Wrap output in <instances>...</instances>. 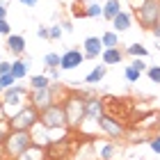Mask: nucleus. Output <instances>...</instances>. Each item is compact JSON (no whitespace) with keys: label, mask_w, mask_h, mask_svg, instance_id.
<instances>
[{"label":"nucleus","mask_w":160,"mask_h":160,"mask_svg":"<svg viewBox=\"0 0 160 160\" xmlns=\"http://www.w3.org/2000/svg\"><path fill=\"white\" fill-rule=\"evenodd\" d=\"M50 85H53V80H50L46 73H34L30 78V82H28L30 89H46V87H50Z\"/></svg>","instance_id":"nucleus-22"},{"label":"nucleus","mask_w":160,"mask_h":160,"mask_svg":"<svg viewBox=\"0 0 160 160\" xmlns=\"http://www.w3.org/2000/svg\"><path fill=\"white\" fill-rule=\"evenodd\" d=\"M121 12H123V9H121V2H119V0H108V2H103V18L110 21V23H112L114 16H119Z\"/></svg>","instance_id":"nucleus-21"},{"label":"nucleus","mask_w":160,"mask_h":160,"mask_svg":"<svg viewBox=\"0 0 160 160\" xmlns=\"http://www.w3.org/2000/svg\"><path fill=\"white\" fill-rule=\"evenodd\" d=\"M62 25L60 23H55V25H50V41H57V39H60L62 37Z\"/></svg>","instance_id":"nucleus-34"},{"label":"nucleus","mask_w":160,"mask_h":160,"mask_svg":"<svg viewBox=\"0 0 160 160\" xmlns=\"http://www.w3.org/2000/svg\"><path fill=\"white\" fill-rule=\"evenodd\" d=\"M98 128H101V133L103 135H108L110 140H119V137H123V126L117 121V117H112V114H103V117L98 119Z\"/></svg>","instance_id":"nucleus-8"},{"label":"nucleus","mask_w":160,"mask_h":160,"mask_svg":"<svg viewBox=\"0 0 160 160\" xmlns=\"http://www.w3.org/2000/svg\"><path fill=\"white\" fill-rule=\"evenodd\" d=\"M156 123H160V114H158V112H151V114H147L144 119H140V126H142V128L156 126Z\"/></svg>","instance_id":"nucleus-27"},{"label":"nucleus","mask_w":160,"mask_h":160,"mask_svg":"<svg viewBox=\"0 0 160 160\" xmlns=\"http://www.w3.org/2000/svg\"><path fill=\"white\" fill-rule=\"evenodd\" d=\"M126 53L133 55V57H149V50L142 46V43H128L126 46Z\"/></svg>","instance_id":"nucleus-26"},{"label":"nucleus","mask_w":160,"mask_h":160,"mask_svg":"<svg viewBox=\"0 0 160 160\" xmlns=\"http://www.w3.org/2000/svg\"><path fill=\"white\" fill-rule=\"evenodd\" d=\"M140 2H142V0H133V5H135V7H137V5H140Z\"/></svg>","instance_id":"nucleus-44"},{"label":"nucleus","mask_w":160,"mask_h":160,"mask_svg":"<svg viewBox=\"0 0 160 160\" xmlns=\"http://www.w3.org/2000/svg\"><path fill=\"white\" fill-rule=\"evenodd\" d=\"M62 64V55H57V53H46L43 55V67L46 69H57Z\"/></svg>","instance_id":"nucleus-25"},{"label":"nucleus","mask_w":160,"mask_h":160,"mask_svg":"<svg viewBox=\"0 0 160 160\" xmlns=\"http://www.w3.org/2000/svg\"><path fill=\"white\" fill-rule=\"evenodd\" d=\"M105 73H108V67H105V64H96V67H94L89 73L85 76V82H87V85H98L101 80L105 78Z\"/></svg>","instance_id":"nucleus-20"},{"label":"nucleus","mask_w":160,"mask_h":160,"mask_svg":"<svg viewBox=\"0 0 160 160\" xmlns=\"http://www.w3.org/2000/svg\"><path fill=\"white\" fill-rule=\"evenodd\" d=\"M73 160H98L96 158V147H94V142L78 144V149H76V153H73Z\"/></svg>","instance_id":"nucleus-15"},{"label":"nucleus","mask_w":160,"mask_h":160,"mask_svg":"<svg viewBox=\"0 0 160 160\" xmlns=\"http://www.w3.org/2000/svg\"><path fill=\"white\" fill-rule=\"evenodd\" d=\"M85 98H87V94H80L78 89L76 92H71L67 98H64V112H67V123H69V128L73 130V133H78L80 126H82V121L87 119V114H85Z\"/></svg>","instance_id":"nucleus-1"},{"label":"nucleus","mask_w":160,"mask_h":160,"mask_svg":"<svg viewBox=\"0 0 160 160\" xmlns=\"http://www.w3.org/2000/svg\"><path fill=\"white\" fill-rule=\"evenodd\" d=\"M28 147H32L30 130H12V133L7 135L5 144H2V149H5V158H7V160H16Z\"/></svg>","instance_id":"nucleus-3"},{"label":"nucleus","mask_w":160,"mask_h":160,"mask_svg":"<svg viewBox=\"0 0 160 160\" xmlns=\"http://www.w3.org/2000/svg\"><path fill=\"white\" fill-rule=\"evenodd\" d=\"M130 67H133V69H137L140 73H144V71L149 69V64L144 62V57H133V60H130Z\"/></svg>","instance_id":"nucleus-32"},{"label":"nucleus","mask_w":160,"mask_h":160,"mask_svg":"<svg viewBox=\"0 0 160 160\" xmlns=\"http://www.w3.org/2000/svg\"><path fill=\"white\" fill-rule=\"evenodd\" d=\"M46 76L53 80V82H60V76H62V69L57 67V69H46Z\"/></svg>","instance_id":"nucleus-36"},{"label":"nucleus","mask_w":160,"mask_h":160,"mask_svg":"<svg viewBox=\"0 0 160 160\" xmlns=\"http://www.w3.org/2000/svg\"><path fill=\"white\" fill-rule=\"evenodd\" d=\"M0 34H2V37H9L12 34V25H9L7 18H0Z\"/></svg>","instance_id":"nucleus-35"},{"label":"nucleus","mask_w":160,"mask_h":160,"mask_svg":"<svg viewBox=\"0 0 160 160\" xmlns=\"http://www.w3.org/2000/svg\"><path fill=\"white\" fill-rule=\"evenodd\" d=\"M151 34H153V37L160 41V21H158V23H156L153 28H151Z\"/></svg>","instance_id":"nucleus-40"},{"label":"nucleus","mask_w":160,"mask_h":160,"mask_svg":"<svg viewBox=\"0 0 160 160\" xmlns=\"http://www.w3.org/2000/svg\"><path fill=\"white\" fill-rule=\"evenodd\" d=\"M130 21H133V14L121 12L119 16L112 18V30H114V32H126L128 28H130Z\"/></svg>","instance_id":"nucleus-19"},{"label":"nucleus","mask_w":160,"mask_h":160,"mask_svg":"<svg viewBox=\"0 0 160 160\" xmlns=\"http://www.w3.org/2000/svg\"><path fill=\"white\" fill-rule=\"evenodd\" d=\"M16 2H21V5H25V7H34L39 2V0H16Z\"/></svg>","instance_id":"nucleus-43"},{"label":"nucleus","mask_w":160,"mask_h":160,"mask_svg":"<svg viewBox=\"0 0 160 160\" xmlns=\"http://www.w3.org/2000/svg\"><path fill=\"white\" fill-rule=\"evenodd\" d=\"M39 114L41 112L37 110V108L28 103L25 108H21L16 114L9 117V126H12V130H30L34 123L39 121Z\"/></svg>","instance_id":"nucleus-6"},{"label":"nucleus","mask_w":160,"mask_h":160,"mask_svg":"<svg viewBox=\"0 0 160 160\" xmlns=\"http://www.w3.org/2000/svg\"><path fill=\"white\" fill-rule=\"evenodd\" d=\"M85 114H87V119L98 121V119L105 114L103 98H101V96H94V94H87V98H85Z\"/></svg>","instance_id":"nucleus-9"},{"label":"nucleus","mask_w":160,"mask_h":160,"mask_svg":"<svg viewBox=\"0 0 160 160\" xmlns=\"http://www.w3.org/2000/svg\"><path fill=\"white\" fill-rule=\"evenodd\" d=\"M94 147H96V158L98 160H117L119 147L112 140H108V142H94Z\"/></svg>","instance_id":"nucleus-13"},{"label":"nucleus","mask_w":160,"mask_h":160,"mask_svg":"<svg viewBox=\"0 0 160 160\" xmlns=\"http://www.w3.org/2000/svg\"><path fill=\"white\" fill-rule=\"evenodd\" d=\"M103 41L101 37H87L82 43V53H85V60H96V57L103 55Z\"/></svg>","instance_id":"nucleus-12"},{"label":"nucleus","mask_w":160,"mask_h":160,"mask_svg":"<svg viewBox=\"0 0 160 160\" xmlns=\"http://www.w3.org/2000/svg\"><path fill=\"white\" fill-rule=\"evenodd\" d=\"M5 73H12V62H0V76H5Z\"/></svg>","instance_id":"nucleus-38"},{"label":"nucleus","mask_w":160,"mask_h":160,"mask_svg":"<svg viewBox=\"0 0 160 160\" xmlns=\"http://www.w3.org/2000/svg\"><path fill=\"white\" fill-rule=\"evenodd\" d=\"M82 62H85V53H82V50L69 48V50H64V53H62V64H60V69H62V71H73V69H78Z\"/></svg>","instance_id":"nucleus-10"},{"label":"nucleus","mask_w":160,"mask_h":160,"mask_svg":"<svg viewBox=\"0 0 160 160\" xmlns=\"http://www.w3.org/2000/svg\"><path fill=\"white\" fill-rule=\"evenodd\" d=\"M0 98H2L7 117H12V114H16L21 108H25L30 103V87H23V85L16 82L14 87H9V89H5L0 94Z\"/></svg>","instance_id":"nucleus-2"},{"label":"nucleus","mask_w":160,"mask_h":160,"mask_svg":"<svg viewBox=\"0 0 160 160\" xmlns=\"http://www.w3.org/2000/svg\"><path fill=\"white\" fill-rule=\"evenodd\" d=\"M0 62H2V55H0Z\"/></svg>","instance_id":"nucleus-45"},{"label":"nucleus","mask_w":160,"mask_h":160,"mask_svg":"<svg viewBox=\"0 0 160 160\" xmlns=\"http://www.w3.org/2000/svg\"><path fill=\"white\" fill-rule=\"evenodd\" d=\"M18 80L14 78L12 73H5V76H0V92H5V89H9V87H14Z\"/></svg>","instance_id":"nucleus-28"},{"label":"nucleus","mask_w":160,"mask_h":160,"mask_svg":"<svg viewBox=\"0 0 160 160\" xmlns=\"http://www.w3.org/2000/svg\"><path fill=\"white\" fill-rule=\"evenodd\" d=\"M12 133V126H9V119H5V121H0V144H5L7 140V135Z\"/></svg>","instance_id":"nucleus-31"},{"label":"nucleus","mask_w":160,"mask_h":160,"mask_svg":"<svg viewBox=\"0 0 160 160\" xmlns=\"http://www.w3.org/2000/svg\"><path fill=\"white\" fill-rule=\"evenodd\" d=\"M101 41H103V48H119V32L108 30L101 34Z\"/></svg>","instance_id":"nucleus-23"},{"label":"nucleus","mask_w":160,"mask_h":160,"mask_svg":"<svg viewBox=\"0 0 160 160\" xmlns=\"http://www.w3.org/2000/svg\"><path fill=\"white\" fill-rule=\"evenodd\" d=\"M103 16V5L101 2H89L85 7V18H98Z\"/></svg>","instance_id":"nucleus-24"},{"label":"nucleus","mask_w":160,"mask_h":160,"mask_svg":"<svg viewBox=\"0 0 160 160\" xmlns=\"http://www.w3.org/2000/svg\"><path fill=\"white\" fill-rule=\"evenodd\" d=\"M60 25H62V30H64V32H73V23H71L69 18H64Z\"/></svg>","instance_id":"nucleus-39"},{"label":"nucleus","mask_w":160,"mask_h":160,"mask_svg":"<svg viewBox=\"0 0 160 160\" xmlns=\"http://www.w3.org/2000/svg\"><path fill=\"white\" fill-rule=\"evenodd\" d=\"M140 76H142V73H140L137 69H133L130 64H128L126 69H123V78H126L128 82H137V80H140Z\"/></svg>","instance_id":"nucleus-29"},{"label":"nucleus","mask_w":160,"mask_h":160,"mask_svg":"<svg viewBox=\"0 0 160 160\" xmlns=\"http://www.w3.org/2000/svg\"><path fill=\"white\" fill-rule=\"evenodd\" d=\"M7 12H9V7L5 2H0V18H7Z\"/></svg>","instance_id":"nucleus-41"},{"label":"nucleus","mask_w":160,"mask_h":160,"mask_svg":"<svg viewBox=\"0 0 160 160\" xmlns=\"http://www.w3.org/2000/svg\"><path fill=\"white\" fill-rule=\"evenodd\" d=\"M37 37H39V39H50V25H39Z\"/></svg>","instance_id":"nucleus-37"},{"label":"nucleus","mask_w":160,"mask_h":160,"mask_svg":"<svg viewBox=\"0 0 160 160\" xmlns=\"http://www.w3.org/2000/svg\"><path fill=\"white\" fill-rule=\"evenodd\" d=\"M28 71H30V62H28V60H23V57L12 60V76L16 80H25L28 78Z\"/></svg>","instance_id":"nucleus-17"},{"label":"nucleus","mask_w":160,"mask_h":160,"mask_svg":"<svg viewBox=\"0 0 160 160\" xmlns=\"http://www.w3.org/2000/svg\"><path fill=\"white\" fill-rule=\"evenodd\" d=\"M149 149L153 151L156 156H160V135H153V137L149 140Z\"/></svg>","instance_id":"nucleus-33"},{"label":"nucleus","mask_w":160,"mask_h":160,"mask_svg":"<svg viewBox=\"0 0 160 160\" xmlns=\"http://www.w3.org/2000/svg\"><path fill=\"white\" fill-rule=\"evenodd\" d=\"M101 60H103L105 67H114V64H119L123 60V50L121 48H105L103 55H101Z\"/></svg>","instance_id":"nucleus-18"},{"label":"nucleus","mask_w":160,"mask_h":160,"mask_svg":"<svg viewBox=\"0 0 160 160\" xmlns=\"http://www.w3.org/2000/svg\"><path fill=\"white\" fill-rule=\"evenodd\" d=\"M5 119H9V117H7V112H5V105H2V98H0V121H5Z\"/></svg>","instance_id":"nucleus-42"},{"label":"nucleus","mask_w":160,"mask_h":160,"mask_svg":"<svg viewBox=\"0 0 160 160\" xmlns=\"http://www.w3.org/2000/svg\"><path fill=\"white\" fill-rule=\"evenodd\" d=\"M39 121H41L46 128H69V123H67V112H64V105H62V103H55V105L46 108V110H41ZM69 130H71V128H69Z\"/></svg>","instance_id":"nucleus-7"},{"label":"nucleus","mask_w":160,"mask_h":160,"mask_svg":"<svg viewBox=\"0 0 160 160\" xmlns=\"http://www.w3.org/2000/svg\"><path fill=\"white\" fill-rule=\"evenodd\" d=\"M0 94H2V92H0Z\"/></svg>","instance_id":"nucleus-47"},{"label":"nucleus","mask_w":160,"mask_h":160,"mask_svg":"<svg viewBox=\"0 0 160 160\" xmlns=\"http://www.w3.org/2000/svg\"><path fill=\"white\" fill-rule=\"evenodd\" d=\"M147 76H149L151 82L160 85V67H158V64H153V67H149V69H147Z\"/></svg>","instance_id":"nucleus-30"},{"label":"nucleus","mask_w":160,"mask_h":160,"mask_svg":"<svg viewBox=\"0 0 160 160\" xmlns=\"http://www.w3.org/2000/svg\"><path fill=\"white\" fill-rule=\"evenodd\" d=\"M7 50H9L14 57H23V53H25V37L23 34H9V37H7Z\"/></svg>","instance_id":"nucleus-14"},{"label":"nucleus","mask_w":160,"mask_h":160,"mask_svg":"<svg viewBox=\"0 0 160 160\" xmlns=\"http://www.w3.org/2000/svg\"><path fill=\"white\" fill-rule=\"evenodd\" d=\"M16 160H48V149L32 144V147H28V149H25V151H23V153H21Z\"/></svg>","instance_id":"nucleus-16"},{"label":"nucleus","mask_w":160,"mask_h":160,"mask_svg":"<svg viewBox=\"0 0 160 160\" xmlns=\"http://www.w3.org/2000/svg\"><path fill=\"white\" fill-rule=\"evenodd\" d=\"M64 92V87L60 82H53L50 87H46V89H30V105H34L37 110H46V108L60 103V98H57V94Z\"/></svg>","instance_id":"nucleus-4"},{"label":"nucleus","mask_w":160,"mask_h":160,"mask_svg":"<svg viewBox=\"0 0 160 160\" xmlns=\"http://www.w3.org/2000/svg\"><path fill=\"white\" fill-rule=\"evenodd\" d=\"M101 2H108V0H101Z\"/></svg>","instance_id":"nucleus-46"},{"label":"nucleus","mask_w":160,"mask_h":160,"mask_svg":"<svg viewBox=\"0 0 160 160\" xmlns=\"http://www.w3.org/2000/svg\"><path fill=\"white\" fill-rule=\"evenodd\" d=\"M30 137H32V144H37V147H43V149L50 147V130L41 121H37L30 128Z\"/></svg>","instance_id":"nucleus-11"},{"label":"nucleus","mask_w":160,"mask_h":160,"mask_svg":"<svg viewBox=\"0 0 160 160\" xmlns=\"http://www.w3.org/2000/svg\"><path fill=\"white\" fill-rule=\"evenodd\" d=\"M135 18L144 30H151L160 21V0H142L135 7Z\"/></svg>","instance_id":"nucleus-5"}]
</instances>
